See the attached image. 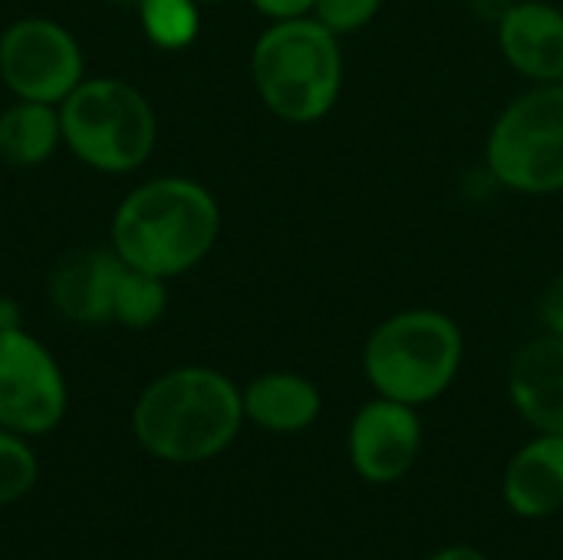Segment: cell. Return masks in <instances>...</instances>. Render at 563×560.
<instances>
[{
	"instance_id": "cell-1",
	"label": "cell",
	"mask_w": 563,
	"mask_h": 560,
	"mask_svg": "<svg viewBox=\"0 0 563 560\" xmlns=\"http://www.w3.org/2000/svg\"><path fill=\"white\" fill-rule=\"evenodd\" d=\"M218 198L195 178L162 175L132 188L112 215V251L155 277L198 267L218 244Z\"/></svg>"
},
{
	"instance_id": "cell-2",
	"label": "cell",
	"mask_w": 563,
	"mask_h": 560,
	"mask_svg": "<svg viewBox=\"0 0 563 560\" xmlns=\"http://www.w3.org/2000/svg\"><path fill=\"white\" fill-rule=\"evenodd\" d=\"M244 426L241 389L211 366H178L152 380L132 413L135 439L162 462L195 465L221 455Z\"/></svg>"
},
{
	"instance_id": "cell-3",
	"label": "cell",
	"mask_w": 563,
	"mask_h": 560,
	"mask_svg": "<svg viewBox=\"0 0 563 560\" xmlns=\"http://www.w3.org/2000/svg\"><path fill=\"white\" fill-rule=\"evenodd\" d=\"M251 79L271 116L310 125L333 112L343 89L340 36L317 17L271 23L251 50Z\"/></svg>"
},
{
	"instance_id": "cell-4",
	"label": "cell",
	"mask_w": 563,
	"mask_h": 560,
	"mask_svg": "<svg viewBox=\"0 0 563 560\" xmlns=\"http://www.w3.org/2000/svg\"><path fill=\"white\" fill-rule=\"evenodd\" d=\"M465 363L462 327L432 307L389 314L363 343V373L376 396L416 409L442 399Z\"/></svg>"
},
{
	"instance_id": "cell-5",
	"label": "cell",
	"mask_w": 563,
	"mask_h": 560,
	"mask_svg": "<svg viewBox=\"0 0 563 560\" xmlns=\"http://www.w3.org/2000/svg\"><path fill=\"white\" fill-rule=\"evenodd\" d=\"M63 145L89 168L125 175L148 162L158 139L148 99L112 76L82 79L59 102Z\"/></svg>"
},
{
	"instance_id": "cell-6",
	"label": "cell",
	"mask_w": 563,
	"mask_h": 560,
	"mask_svg": "<svg viewBox=\"0 0 563 560\" xmlns=\"http://www.w3.org/2000/svg\"><path fill=\"white\" fill-rule=\"evenodd\" d=\"M485 162L515 195L548 198L563 191V83H534L495 119Z\"/></svg>"
},
{
	"instance_id": "cell-7",
	"label": "cell",
	"mask_w": 563,
	"mask_h": 560,
	"mask_svg": "<svg viewBox=\"0 0 563 560\" xmlns=\"http://www.w3.org/2000/svg\"><path fill=\"white\" fill-rule=\"evenodd\" d=\"M76 36L46 17L13 20L0 33V83L30 102L59 106L86 76Z\"/></svg>"
},
{
	"instance_id": "cell-8",
	"label": "cell",
	"mask_w": 563,
	"mask_h": 560,
	"mask_svg": "<svg viewBox=\"0 0 563 560\" xmlns=\"http://www.w3.org/2000/svg\"><path fill=\"white\" fill-rule=\"evenodd\" d=\"M66 380L53 353L23 327L0 330V426L43 436L66 416Z\"/></svg>"
},
{
	"instance_id": "cell-9",
	"label": "cell",
	"mask_w": 563,
	"mask_h": 560,
	"mask_svg": "<svg viewBox=\"0 0 563 560\" xmlns=\"http://www.w3.org/2000/svg\"><path fill=\"white\" fill-rule=\"evenodd\" d=\"M422 416L416 406L376 396L356 409L346 432V455L353 472L369 485H396L406 479L422 452Z\"/></svg>"
},
{
	"instance_id": "cell-10",
	"label": "cell",
	"mask_w": 563,
	"mask_h": 560,
	"mask_svg": "<svg viewBox=\"0 0 563 560\" xmlns=\"http://www.w3.org/2000/svg\"><path fill=\"white\" fill-rule=\"evenodd\" d=\"M505 63L531 83H563V10L548 0H515L498 17Z\"/></svg>"
},
{
	"instance_id": "cell-11",
	"label": "cell",
	"mask_w": 563,
	"mask_h": 560,
	"mask_svg": "<svg viewBox=\"0 0 563 560\" xmlns=\"http://www.w3.org/2000/svg\"><path fill=\"white\" fill-rule=\"evenodd\" d=\"M125 261L109 248H79L69 251L49 274V300L53 307L82 327L112 323V297Z\"/></svg>"
},
{
	"instance_id": "cell-12",
	"label": "cell",
	"mask_w": 563,
	"mask_h": 560,
	"mask_svg": "<svg viewBox=\"0 0 563 560\" xmlns=\"http://www.w3.org/2000/svg\"><path fill=\"white\" fill-rule=\"evenodd\" d=\"M508 399L534 432L563 436V337L544 333L515 353Z\"/></svg>"
},
{
	"instance_id": "cell-13",
	"label": "cell",
	"mask_w": 563,
	"mask_h": 560,
	"mask_svg": "<svg viewBox=\"0 0 563 560\" xmlns=\"http://www.w3.org/2000/svg\"><path fill=\"white\" fill-rule=\"evenodd\" d=\"M501 498L511 515L544 521L563 512V436L534 432L505 465Z\"/></svg>"
},
{
	"instance_id": "cell-14",
	"label": "cell",
	"mask_w": 563,
	"mask_h": 560,
	"mask_svg": "<svg viewBox=\"0 0 563 560\" xmlns=\"http://www.w3.org/2000/svg\"><path fill=\"white\" fill-rule=\"evenodd\" d=\"M241 399H244V422H254L257 429L277 436L307 432L323 413L320 386L310 376L290 370H274L251 380L241 389Z\"/></svg>"
},
{
	"instance_id": "cell-15",
	"label": "cell",
	"mask_w": 563,
	"mask_h": 560,
	"mask_svg": "<svg viewBox=\"0 0 563 560\" xmlns=\"http://www.w3.org/2000/svg\"><path fill=\"white\" fill-rule=\"evenodd\" d=\"M63 145L59 106L16 99L0 112V158L13 168H36Z\"/></svg>"
},
{
	"instance_id": "cell-16",
	"label": "cell",
	"mask_w": 563,
	"mask_h": 560,
	"mask_svg": "<svg viewBox=\"0 0 563 560\" xmlns=\"http://www.w3.org/2000/svg\"><path fill=\"white\" fill-rule=\"evenodd\" d=\"M165 310H168V281L125 264L112 297V323H122L129 330H148L165 317Z\"/></svg>"
},
{
	"instance_id": "cell-17",
	"label": "cell",
	"mask_w": 563,
	"mask_h": 560,
	"mask_svg": "<svg viewBox=\"0 0 563 560\" xmlns=\"http://www.w3.org/2000/svg\"><path fill=\"white\" fill-rule=\"evenodd\" d=\"M139 23L152 46L185 50L198 40L201 3L198 0H139Z\"/></svg>"
},
{
	"instance_id": "cell-18",
	"label": "cell",
	"mask_w": 563,
	"mask_h": 560,
	"mask_svg": "<svg viewBox=\"0 0 563 560\" xmlns=\"http://www.w3.org/2000/svg\"><path fill=\"white\" fill-rule=\"evenodd\" d=\"M36 482V455L20 432L0 426V505L23 498Z\"/></svg>"
},
{
	"instance_id": "cell-19",
	"label": "cell",
	"mask_w": 563,
	"mask_h": 560,
	"mask_svg": "<svg viewBox=\"0 0 563 560\" xmlns=\"http://www.w3.org/2000/svg\"><path fill=\"white\" fill-rule=\"evenodd\" d=\"M383 3L386 0H317L310 17H317L327 30H333L343 40L366 30L379 17Z\"/></svg>"
},
{
	"instance_id": "cell-20",
	"label": "cell",
	"mask_w": 563,
	"mask_h": 560,
	"mask_svg": "<svg viewBox=\"0 0 563 560\" xmlns=\"http://www.w3.org/2000/svg\"><path fill=\"white\" fill-rule=\"evenodd\" d=\"M538 320H541L544 333L563 337V271L538 297Z\"/></svg>"
},
{
	"instance_id": "cell-21",
	"label": "cell",
	"mask_w": 563,
	"mask_h": 560,
	"mask_svg": "<svg viewBox=\"0 0 563 560\" xmlns=\"http://www.w3.org/2000/svg\"><path fill=\"white\" fill-rule=\"evenodd\" d=\"M317 0H251V7L267 17L271 23L277 20H297V17H310Z\"/></svg>"
},
{
	"instance_id": "cell-22",
	"label": "cell",
	"mask_w": 563,
	"mask_h": 560,
	"mask_svg": "<svg viewBox=\"0 0 563 560\" xmlns=\"http://www.w3.org/2000/svg\"><path fill=\"white\" fill-rule=\"evenodd\" d=\"M426 560H488V554L475 545H449L435 554H429Z\"/></svg>"
},
{
	"instance_id": "cell-23",
	"label": "cell",
	"mask_w": 563,
	"mask_h": 560,
	"mask_svg": "<svg viewBox=\"0 0 563 560\" xmlns=\"http://www.w3.org/2000/svg\"><path fill=\"white\" fill-rule=\"evenodd\" d=\"M16 327H23L20 304L13 297H0V330H16Z\"/></svg>"
},
{
	"instance_id": "cell-24",
	"label": "cell",
	"mask_w": 563,
	"mask_h": 560,
	"mask_svg": "<svg viewBox=\"0 0 563 560\" xmlns=\"http://www.w3.org/2000/svg\"><path fill=\"white\" fill-rule=\"evenodd\" d=\"M115 3H139V0H115Z\"/></svg>"
},
{
	"instance_id": "cell-25",
	"label": "cell",
	"mask_w": 563,
	"mask_h": 560,
	"mask_svg": "<svg viewBox=\"0 0 563 560\" xmlns=\"http://www.w3.org/2000/svg\"><path fill=\"white\" fill-rule=\"evenodd\" d=\"M198 3H221V0H198Z\"/></svg>"
}]
</instances>
